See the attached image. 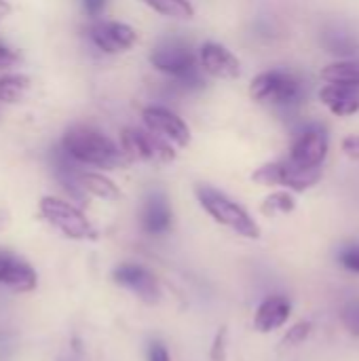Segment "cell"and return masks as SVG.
I'll return each instance as SVG.
<instances>
[{"mask_svg":"<svg viewBox=\"0 0 359 361\" xmlns=\"http://www.w3.org/2000/svg\"><path fill=\"white\" fill-rule=\"evenodd\" d=\"M294 209H296V201H294V197H292L290 192H286V190H279V192L269 195V197L262 201V205H260V212H262L264 216H269V218L281 216V214H292Z\"/></svg>","mask_w":359,"mask_h":361,"instance_id":"7402d4cb","label":"cell"},{"mask_svg":"<svg viewBox=\"0 0 359 361\" xmlns=\"http://www.w3.org/2000/svg\"><path fill=\"white\" fill-rule=\"evenodd\" d=\"M341 264L351 273H359V245H349L341 252Z\"/></svg>","mask_w":359,"mask_h":361,"instance_id":"d4e9b609","label":"cell"},{"mask_svg":"<svg viewBox=\"0 0 359 361\" xmlns=\"http://www.w3.org/2000/svg\"><path fill=\"white\" fill-rule=\"evenodd\" d=\"M142 228L148 235H165L169 233L171 224H174V212L171 205L165 197V192L154 190L146 197L144 205H142V216H140Z\"/></svg>","mask_w":359,"mask_h":361,"instance_id":"5bb4252c","label":"cell"},{"mask_svg":"<svg viewBox=\"0 0 359 361\" xmlns=\"http://www.w3.org/2000/svg\"><path fill=\"white\" fill-rule=\"evenodd\" d=\"M76 186L80 188L83 195H91V197H97L104 201H116L121 197L118 186L110 178H106L102 173H93V171H78Z\"/></svg>","mask_w":359,"mask_h":361,"instance_id":"e0dca14e","label":"cell"},{"mask_svg":"<svg viewBox=\"0 0 359 361\" xmlns=\"http://www.w3.org/2000/svg\"><path fill=\"white\" fill-rule=\"evenodd\" d=\"M322 44L328 53H334L339 57H353L359 53V40L355 34H351L349 30L341 27V25H330L324 30L322 34Z\"/></svg>","mask_w":359,"mask_h":361,"instance_id":"ac0fdd59","label":"cell"},{"mask_svg":"<svg viewBox=\"0 0 359 361\" xmlns=\"http://www.w3.org/2000/svg\"><path fill=\"white\" fill-rule=\"evenodd\" d=\"M320 102L336 116H351L359 112V87L328 82L320 91Z\"/></svg>","mask_w":359,"mask_h":361,"instance_id":"9a60e30c","label":"cell"},{"mask_svg":"<svg viewBox=\"0 0 359 361\" xmlns=\"http://www.w3.org/2000/svg\"><path fill=\"white\" fill-rule=\"evenodd\" d=\"M292 315V302L286 296H269L260 302L254 315V326L258 332L269 334L273 330H279L286 326V322Z\"/></svg>","mask_w":359,"mask_h":361,"instance_id":"2e32d148","label":"cell"},{"mask_svg":"<svg viewBox=\"0 0 359 361\" xmlns=\"http://www.w3.org/2000/svg\"><path fill=\"white\" fill-rule=\"evenodd\" d=\"M343 152L353 159V161H359V135H349L343 140Z\"/></svg>","mask_w":359,"mask_h":361,"instance_id":"4316f807","label":"cell"},{"mask_svg":"<svg viewBox=\"0 0 359 361\" xmlns=\"http://www.w3.org/2000/svg\"><path fill=\"white\" fill-rule=\"evenodd\" d=\"M150 63L154 70L176 78L182 76L190 70L197 68V57L193 53V49L180 40V38H167L161 44H157L150 53Z\"/></svg>","mask_w":359,"mask_h":361,"instance_id":"52a82bcc","label":"cell"},{"mask_svg":"<svg viewBox=\"0 0 359 361\" xmlns=\"http://www.w3.org/2000/svg\"><path fill=\"white\" fill-rule=\"evenodd\" d=\"M328 154V135L322 127L303 129L290 148V163L298 169H320Z\"/></svg>","mask_w":359,"mask_h":361,"instance_id":"ba28073f","label":"cell"},{"mask_svg":"<svg viewBox=\"0 0 359 361\" xmlns=\"http://www.w3.org/2000/svg\"><path fill=\"white\" fill-rule=\"evenodd\" d=\"M61 150L72 161L97 169H118L129 163L121 148L106 133L87 125H76L68 129L61 140Z\"/></svg>","mask_w":359,"mask_h":361,"instance_id":"6da1fadb","label":"cell"},{"mask_svg":"<svg viewBox=\"0 0 359 361\" xmlns=\"http://www.w3.org/2000/svg\"><path fill=\"white\" fill-rule=\"evenodd\" d=\"M311 324L309 322H300V324H296L288 334H286V338H284V345H292V347H296V345H300V343H305L307 341V336L311 334Z\"/></svg>","mask_w":359,"mask_h":361,"instance_id":"cb8c5ba5","label":"cell"},{"mask_svg":"<svg viewBox=\"0 0 359 361\" xmlns=\"http://www.w3.org/2000/svg\"><path fill=\"white\" fill-rule=\"evenodd\" d=\"M195 195L201 203V207L222 226L231 228L233 233L245 237V239H260V226L256 220L231 197L220 192L218 188L209 184H197Z\"/></svg>","mask_w":359,"mask_h":361,"instance_id":"7a4b0ae2","label":"cell"},{"mask_svg":"<svg viewBox=\"0 0 359 361\" xmlns=\"http://www.w3.org/2000/svg\"><path fill=\"white\" fill-rule=\"evenodd\" d=\"M142 118H144L148 131L157 133L165 142L176 144L178 148H184L190 144V129L176 112H171L163 106H148L142 110Z\"/></svg>","mask_w":359,"mask_h":361,"instance_id":"9c48e42d","label":"cell"},{"mask_svg":"<svg viewBox=\"0 0 359 361\" xmlns=\"http://www.w3.org/2000/svg\"><path fill=\"white\" fill-rule=\"evenodd\" d=\"M8 224H11V214H8V209L0 207V233H2V231H6V228H8Z\"/></svg>","mask_w":359,"mask_h":361,"instance_id":"4dcf8cb0","label":"cell"},{"mask_svg":"<svg viewBox=\"0 0 359 361\" xmlns=\"http://www.w3.org/2000/svg\"><path fill=\"white\" fill-rule=\"evenodd\" d=\"M11 11H13V8H11V4H8L6 0H0V21H2V19H6V17L11 15Z\"/></svg>","mask_w":359,"mask_h":361,"instance_id":"1f68e13d","label":"cell"},{"mask_svg":"<svg viewBox=\"0 0 359 361\" xmlns=\"http://www.w3.org/2000/svg\"><path fill=\"white\" fill-rule=\"evenodd\" d=\"M83 8H85L87 15L97 17V15H102V11L106 8V0H83Z\"/></svg>","mask_w":359,"mask_h":361,"instance_id":"f1b7e54d","label":"cell"},{"mask_svg":"<svg viewBox=\"0 0 359 361\" xmlns=\"http://www.w3.org/2000/svg\"><path fill=\"white\" fill-rule=\"evenodd\" d=\"M148 361H171L163 343H152L148 349Z\"/></svg>","mask_w":359,"mask_h":361,"instance_id":"83f0119b","label":"cell"},{"mask_svg":"<svg viewBox=\"0 0 359 361\" xmlns=\"http://www.w3.org/2000/svg\"><path fill=\"white\" fill-rule=\"evenodd\" d=\"M89 38L99 51L116 55L129 51L138 42V32L121 21H97L89 27Z\"/></svg>","mask_w":359,"mask_h":361,"instance_id":"8fae6325","label":"cell"},{"mask_svg":"<svg viewBox=\"0 0 359 361\" xmlns=\"http://www.w3.org/2000/svg\"><path fill=\"white\" fill-rule=\"evenodd\" d=\"M118 148L127 161H144V163H154V165H167L176 161V150L171 148V144L152 131L129 127L121 133Z\"/></svg>","mask_w":359,"mask_h":361,"instance_id":"5b68a950","label":"cell"},{"mask_svg":"<svg viewBox=\"0 0 359 361\" xmlns=\"http://www.w3.org/2000/svg\"><path fill=\"white\" fill-rule=\"evenodd\" d=\"M212 357H214V361L224 360V330L218 332V336H216V343H214V349H212Z\"/></svg>","mask_w":359,"mask_h":361,"instance_id":"f546056e","label":"cell"},{"mask_svg":"<svg viewBox=\"0 0 359 361\" xmlns=\"http://www.w3.org/2000/svg\"><path fill=\"white\" fill-rule=\"evenodd\" d=\"M322 78L326 82H341L359 87V59H343L330 63L322 70Z\"/></svg>","mask_w":359,"mask_h":361,"instance_id":"ffe728a7","label":"cell"},{"mask_svg":"<svg viewBox=\"0 0 359 361\" xmlns=\"http://www.w3.org/2000/svg\"><path fill=\"white\" fill-rule=\"evenodd\" d=\"M199 61H201V70L214 78L233 80L241 74L239 59L218 42H205L199 51Z\"/></svg>","mask_w":359,"mask_h":361,"instance_id":"4fadbf2b","label":"cell"},{"mask_svg":"<svg viewBox=\"0 0 359 361\" xmlns=\"http://www.w3.org/2000/svg\"><path fill=\"white\" fill-rule=\"evenodd\" d=\"M341 322L351 336L359 338V300L347 302L341 311Z\"/></svg>","mask_w":359,"mask_h":361,"instance_id":"603a6c76","label":"cell"},{"mask_svg":"<svg viewBox=\"0 0 359 361\" xmlns=\"http://www.w3.org/2000/svg\"><path fill=\"white\" fill-rule=\"evenodd\" d=\"M38 283L36 271L30 267V262H25L23 258L0 250V286L25 294L32 292Z\"/></svg>","mask_w":359,"mask_h":361,"instance_id":"7c38bea8","label":"cell"},{"mask_svg":"<svg viewBox=\"0 0 359 361\" xmlns=\"http://www.w3.org/2000/svg\"><path fill=\"white\" fill-rule=\"evenodd\" d=\"M112 279L118 286H123L129 292H133L146 305H154V302L161 300V286H159L157 277L148 269H144L142 264L125 262V264L114 269Z\"/></svg>","mask_w":359,"mask_h":361,"instance_id":"30bf717a","label":"cell"},{"mask_svg":"<svg viewBox=\"0 0 359 361\" xmlns=\"http://www.w3.org/2000/svg\"><path fill=\"white\" fill-rule=\"evenodd\" d=\"M38 212L47 224H51L55 231H59L68 239H93L95 231L89 222V218L74 207L72 203L57 199V197H42L38 203Z\"/></svg>","mask_w":359,"mask_h":361,"instance_id":"277c9868","label":"cell"},{"mask_svg":"<svg viewBox=\"0 0 359 361\" xmlns=\"http://www.w3.org/2000/svg\"><path fill=\"white\" fill-rule=\"evenodd\" d=\"M252 99L273 106H292L303 97V82L288 70H267L250 85Z\"/></svg>","mask_w":359,"mask_h":361,"instance_id":"3957f363","label":"cell"},{"mask_svg":"<svg viewBox=\"0 0 359 361\" xmlns=\"http://www.w3.org/2000/svg\"><path fill=\"white\" fill-rule=\"evenodd\" d=\"M148 8L171 19H193L195 6L188 0H142Z\"/></svg>","mask_w":359,"mask_h":361,"instance_id":"44dd1931","label":"cell"},{"mask_svg":"<svg viewBox=\"0 0 359 361\" xmlns=\"http://www.w3.org/2000/svg\"><path fill=\"white\" fill-rule=\"evenodd\" d=\"M19 61V51L8 47L4 40H0V70H6Z\"/></svg>","mask_w":359,"mask_h":361,"instance_id":"484cf974","label":"cell"},{"mask_svg":"<svg viewBox=\"0 0 359 361\" xmlns=\"http://www.w3.org/2000/svg\"><path fill=\"white\" fill-rule=\"evenodd\" d=\"M252 180L262 186H286L294 192H305L322 180V167L298 169L286 159V161H275V163H267L258 167L252 173Z\"/></svg>","mask_w":359,"mask_h":361,"instance_id":"8992f818","label":"cell"},{"mask_svg":"<svg viewBox=\"0 0 359 361\" xmlns=\"http://www.w3.org/2000/svg\"><path fill=\"white\" fill-rule=\"evenodd\" d=\"M30 85H32V80L25 74H19V72L2 74L0 76V102L2 104H19L25 97Z\"/></svg>","mask_w":359,"mask_h":361,"instance_id":"d6986e66","label":"cell"}]
</instances>
